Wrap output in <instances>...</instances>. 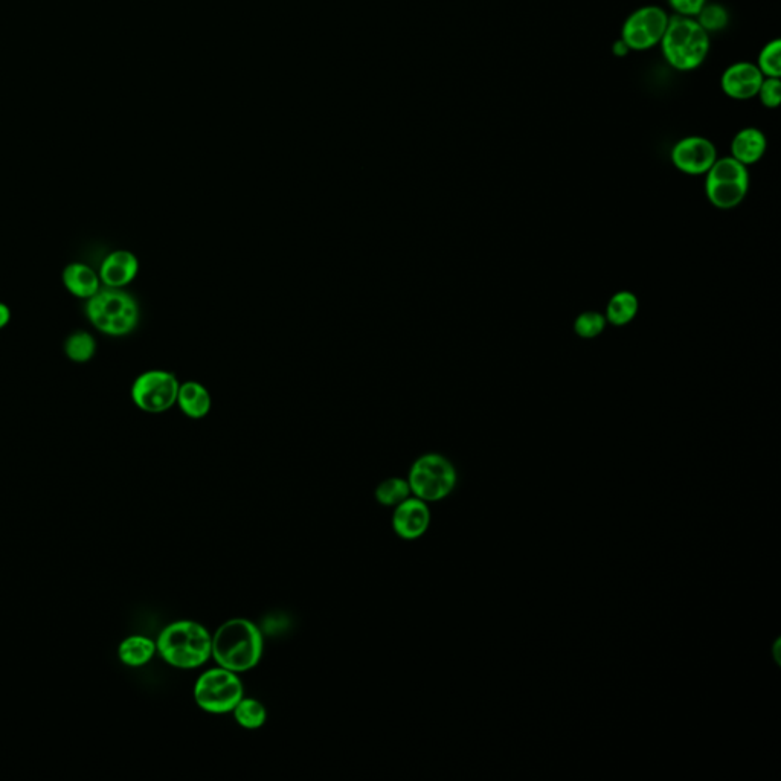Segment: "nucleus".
<instances>
[{
  "label": "nucleus",
  "mask_w": 781,
  "mask_h": 781,
  "mask_svg": "<svg viewBox=\"0 0 781 781\" xmlns=\"http://www.w3.org/2000/svg\"><path fill=\"white\" fill-rule=\"evenodd\" d=\"M263 653V634L249 618H229L213 634L211 659L217 666L238 675L254 670L261 663Z\"/></svg>",
  "instance_id": "f257e3e1"
},
{
  "label": "nucleus",
  "mask_w": 781,
  "mask_h": 781,
  "mask_svg": "<svg viewBox=\"0 0 781 781\" xmlns=\"http://www.w3.org/2000/svg\"><path fill=\"white\" fill-rule=\"evenodd\" d=\"M156 649L165 663L174 669H200L211 659L213 634L199 621H173L161 630Z\"/></svg>",
  "instance_id": "f03ea898"
},
{
  "label": "nucleus",
  "mask_w": 781,
  "mask_h": 781,
  "mask_svg": "<svg viewBox=\"0 0 781 781\" xmlns=\"http://www.w3.org/2000/svg\"><path fill=\"white\" fill-rule=\"evenodd\" d=\"M659 46L670 68L679 72L695 71L710 54V34L693 17L673 16Z\"/></svg>",
  "instance_id": "7ed1b4c3"
},
{
  "label": "nucleus",
  "mask_w": 781,
  "mask_h": 781,
  "mask_svg": "<svg viewBox=\"0 0 781 781\" xmlns=\"http://www.w3.org/2000/svg\"><path fill=\"white\" fill-rule=\"evenodd\" d=\"M86 316L104 335L126 336L138 325L139 309L129 293L107 287L87 299Z\"/></svg>",
  "instance_id": "20e7f679"
},
{
  "label": "nucleus",
  "mask_w": 781,
  "mask_h": 781,
  "mask_svg": "<svg viewBox=\"0 0 781 781\" xmlns=\"http://www.w3.org/2000/svg\"><path fill=\"white\" fill-rule=\"evenodd\" d=\"M194 702L200 710L214 716L231 714L245 696L240 675L225 667H211L197 676L193 688Z\"/></svg>",
  "instance_id": "39448f33"
},
{
  "label": "nucleus",
  "mask_w": 781,
  "mask_h": 781,
  "mask_svg": "<svg viewBox=\"0 0 781 781\" xmlns=\"http://www.w3.org/2000/svg\"><path fill=\"white\" fill-rule=\"evenodd\" d=\"M412 496L422 501L438 502L454 492L458 475L454 464L440 454H425L417 458L408 473Z\"/></svg>",
  "instance_id": "423d86ee"
},
{
  "label": "nucleus",
  "mask_w": 781,
  "mask_h": 781,
  "mask_svg": "<svg viewBox=\"0 0 781 781\" xmlns=\"http://www.w3.org/2000/svg\"><path fill=\"white\" fill-rule=\"evenodd\" d=\"M748 188V167L731 156L717 159L707 171L705 191L716 208L731 209L740 205L748 194Z\"/></svg>",
  "instance_id": "0eeeda50"
},
{
  "label": "nucleus",
  "mask_w": 781,
  "mask_h": 781,
  "mask_svg": "<svg viewBox=\"0 0 781 781\" xmlns=\"http://www.w3.org/2000/svg\"><path fill=\"white\" fill-rule=\"evenodd\" d=\"M670 16L656 5L638 8L624 20L620 39L630 51H649L663 40Z\"/></svg>",
  "instance_id": "6e6552de"
},
{
  "label": "nucleus",
  "mask_w": 781,
  "mask_h": 781,
  "mask_svg": "<svg viewBox=\"0 0 781 781\" xmlns=\"http://www.w3.org/2000/svg\"><path fill=\"white\" fill-rule=\"evenodd\" d=\"M180 383L168 371L153 370L133 382L132 399L141 411L161 414L177 402Z\"/></svg>",
  "instance_id": "1a4fd4ad"
},
{
  "label": "nucleus",
  "mask_w": 781,
  "mask_h": 781,
  "mask_svg": "<svg viewBox=\"0 0 781 781\" xmlns=\"http://www.w3.org/2000/svg\"><path fill=\"white\" fill-rule=\"evenodd\" d=\"M717 161V150L704 136H687L672 148V162L682 173L701 176Z\"/></svg>",
  "instance_id": "9d476101"
},
{
  "label": "nucleus",
  "mask_w": 781,
  "mask_h": 781,
  "mask_svg": "<svg viewBox=\"0 0 781 781\" xmlns=\"http://www.w3.org/2000/svg\"><path fill=\"white\" fill-rule=\"evenodd\" d=\"M431 508L428 502L409 496L393 508L391 527L394 534L406 542L422 539L431 525Z\"/></svg>",
  "instance_id": "9b49d317"
},
{
  "label": "nucleus",
  "mask_w": 781,
  "mask_h": 781,
  "mask_svg": "<svg viewBox=\"0 0 781 781\" xmlns=\"http://www.w3.org/2000/svg\"><path fill=\"white\" fill-rule=\"evenodd\" d=\"M763 74L753 62H737L728 66L720 77L722 92L731 100H753L759 94Z\"/></svg>",
  "instance_id": "f8f14e48"
},
{
  "label": "nucleus",
  "mask_w": 781,
  "mask_h": 781,
  "mask_svg": "<svg viewBox=\"0 0 781 781\" xmlns=\"http://www.w3.org/2000/svg\"><path fill=\"white\" fill-rule=\"evenodd\" d=\"M138 258L129 251H115L104 258L100 269V280L106 287L121 289L135 280L138 275Z\"/></svg>",
  "instance_id": "ddd939ff"
},
{
  "label": "nucleus",
  "mask_w": 781,
  "mask_h": 781,
  "mask_svg": "<svg viewBox=\"0 0 781 781\" xmlns=\"http://www.w3.org/2000/svg\"><path fill=\"white\" fill-rule=\"evenodd\" d=\"M765 152V133L756 127H746V129L740 130L731 141V158L736 159L745 167L759 162Z\"/></svg>",
  "instance_id": "4468645a"
},
{
  "label": "nucleus",
  "mask_w": 781,
  "mask_h": 781,
  "mask_svg": "<svg viewBox=\"0 0 781 781\" xmlns=\"http://www.w3.org/2000/svg\"><path fill=\"white\" fill-rule=\"evenodd\" d=\"M63 284L72 295L89 299L101 289V280L92 267L83 263H72L63 272Z\"/></svg>",
  "instance_id": "2eb2a0df"
},
{
  "label": "nucleus",
  "mask_w": 781,
  "mask_h": 781,
  "mask_svg": "<svg viewBox=\"0 0 781 781\" xmlns=\"http://www.w3.org/2000/svg\"><path fill=\"white\" fill-rule=\"evenodd\" d=\"M158 649L156 641L144 635H132L119 644L118 656L121 663L129 667H142L155 658Z\"/></svg>",
  "instance_id": "dca6fc26"
},
{
  "label": "nucleus",
  "mask_w": 781,
  "mask_h": 781,
  "mask_svg": "<svg viewBox=\"0 0 781 781\" xmlns=\"http://www.w3.org/2000/svg\"><path fill=\"white\" fill-rule=\"evenodd\" d=\"M177 403L188 417L202 418L211 409V396L200 383L187 382L180 385Z\"/></svg>",
  "instance_id": "f3484780"
},
{
  "label": "nucleus",
  "mask_w": 781,
  "mask_h": 781,
  "mask_svg": "<svg viewBox=\"0 0 781 781\" xmlns=\"http://www.w3.org/2000/svg\"><path fill=\"white\" fill-rule=\"evenodd\" d=\"M638 309H640V304H638L637 295L623 290V292L615 293L609 299L605 318L612 325L621 327V325L629 324L637 316Z\"/></svg>",
  "instance_id": "a211bd4d"
},
{
  "label": "nucleus",
  "mask_w": 781,
  "mask_h": 781,
  "mask_svg": "<svg viewBox=\"0 0 781 781\" xmlns=\"http://www.w3.org/2000/svg\"><path fill=\"white\" fill-rule=\"evenodd\" d=\"M232 716H234L235 724L238 727L245 728V730L254 731L263 727L267 720V708L263 702L258 701L255 698H248L243 696L235 705L232 710Z\"/></svg>",
  "instance_id": "6ab92c4d"
},
{
  "label": "nucleus",
  "mask_w": 781,
  "mask_h": 781,
  "mask_svg": "<svg viewBox=\"0 0 781 781\" xmlns=\"http://www.w3.org/2000/svg\"><path fill=\"white\" fill-rule=\"evenodd\" d=\"M409 496H412V493L408 479L400 478V476L383 479L382 483L374 490V498H376L377 504L382 507L394 508L400 502L408 499Z\"/></svg>",
  "instance_id": "aec40b11"
},
{
  "label": "nucleus",
  "mask_w": 781,
  "mask_h": 781,
  "mask_svg": "<svg viewBox=\"0 0 781 781\" xmlns=\"http://www.w3.org/2000/svg\"><path fill=\"white\" fill-rule=\"evenodd\" d=\"M65 351L72 362L84 364V362H89L95 356L97 342H95L94 336L89 335V333L77 332L69 336L68 341H66Z\"/></svg>",
  "instance_id": "412c9836"
},
{
  "label": "nucleus",
  "mask_w": 781,
  "mask_h": 781,
  "mask_svg": "<svg viewBox=\"0 0 781 781\" xmlns=\"http://www.w3.org/2000/svg\"><path fill=\"white\" fill-rule=\"evenodd\" d=\"M757 68L765 78H781V42L780 39L766 43L757 58Z\"/></svg>",
  "instance_id": "4be33fe9"
},
{
  "label": "nucleus",
  "mask_w": 781,
  "mask_h": 781,
  "mask_svg": "<svg viewBox=\"0 0 781 781\" xmlns=\"http://www.w3.org/2000/svg\"><path fill=\"white\" fill-rule=\"evenodd\" d=\"M696 20L708 34H711L727 28L730 16H728V11L722 5L707 4L702 8L701 13L696 16Z\"/></svg>",
  "instance_id": "5701e85b"
},
{
  "label": "nucleus",
  "mask_w": 781,
  "mask_h": 781,
  "mask_svg": "<svg viewBox=\"0 0 781 781\" xmlns=\"http://www.w3.org/2000/svg\"><path fill=\"white\" fill-rule=\"evenodd\" d=\"M606 318L602 313L585 312L574 322V330L583 339H594L605 332Z\"/></svg>",
  "instance_id": "b1692460"
},
{
  "label": "nucleus",
  "mask_w": 781,
  "mask_h": 781,
  "mask_svg": "<svg viewBox=\"0 0 781 781\" xmlns=\"http://www.w3.org/2000/svg\"><path fill=\"white\" fill-rule=\"evenodd\" d=\"M757 98L766 109H777L781 103V78H763Z\"/></svg>",
  "instance_id": "393cba45"
},
{
  "label": "nucleus",
  "mask_w": 781,
  "mask_h": 781,
  "mask_svg": "<svg viewBox=\"0 0 781 781\" xmlns=\"http://www.w3.org/2000/svg\"><path fill=\"white\" fill-rule=\"evenodd\" d=\"M707 4V0H669L670 8L675 11V16L693 17V19H696V16Z\"/></svg>",
  "instance_id": "a878e982"
},
{
  "label": "nucleus",
  "mask_w": 781,
  "mask_h": 781,
  "mask_svg": "<svg viewBox=\"0 0 781 781\" xmlns=\"http://www.w3.org/2000/svg\"><path fill=\"white\" fill-rule=\"evenodd\" d=\"M11 319V310L7 304L0 303V328L7 327Z\"/></svg>",
  "instance_id": "bb28decb"
},
{
  "label": "nucleus",
  "mask_w": 781,
  "mask_h": 781,
  "mask_svg": "<svg viewBox=\"0 0 781 781\" xmlns=\"http://www.w3.org/2000/svg\"><path fill=\"white\" fill-rule=\"evenodd\" d=\"M630 49L627 48L626 43L623 42V40H617V42L614 43V54L618 55V57H624V55L629 54Z\"/></svg>",
  "instance_id": "cd10ccee"
}]
</instances>
